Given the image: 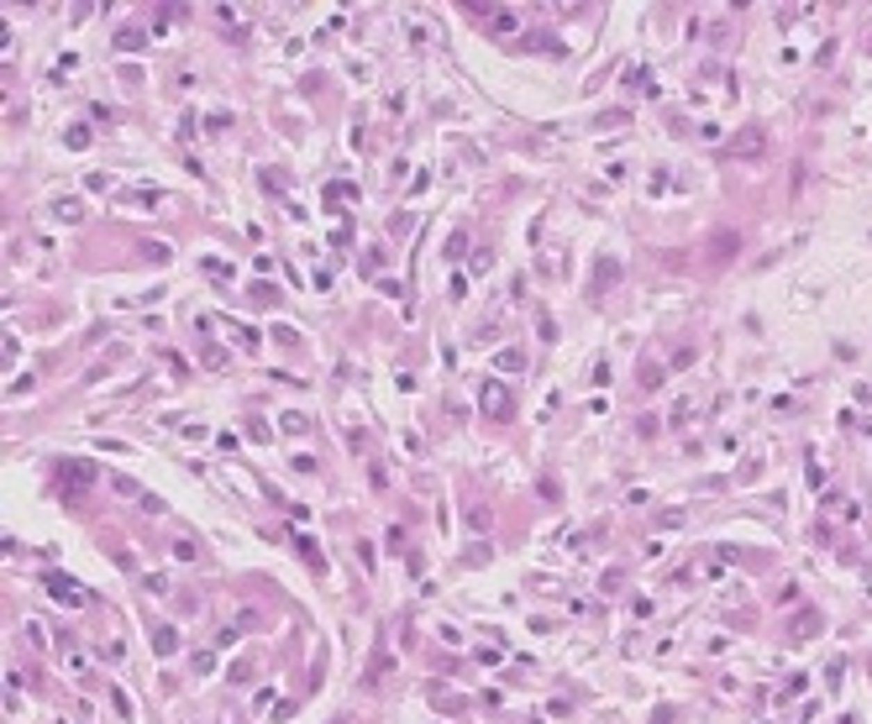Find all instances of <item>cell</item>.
Here are the masks:
<instances>
[{"label":"cell","mask_w":872,"mask_h":724,"mask_svg":"<svg viewBox=\"0 0 872 724\" xmlns=\"http://www.w3.org/2000/svg\"><path fill=\"white\" fill-rule=\"evenodd\" d=\"M730 153H736V158H746V163L767 158V131H762V126H746V131L736 137V142H730Z\"/></svg>","instance_id":"obj_1"},{"label":"cell","mask_w":872,"mask_h":724,"mask_svg":"<svg viewBox=\"0 0 872 724\" xmlns=\"http://www.w3.org/2000/svg\"><path fill=\"white\" fill-rule=\"evenodd\" d=\"M736 247H741V237H736V231H720V237H715V247H709V262H715V268H720V262H730V252H736Z\"/></svg>","instance_id":"obj_4"},{"label":"cell","mask_w":872,"mask_h":724,"mask_svg":"<svg viewBox=\"0 0 872 724\" xmlns=\"http://www.w3.org/2000/svg\"><path fill=\"white\" fill-rule=\"evenodd\" d=\"M153 641H158V651H174V646H179V635H174V630H158Z\"/></svg>","instance_id":"obj_11"},{"label":"cell","mask_w":872,"mask_h":724,"mask_svg":"<svg viewBox=\"0 0 872 724\" xmlns=\"http://www.w3.org/2000/svg\"><path fill=\"white\" fill-rule=\"evenodd\" d=\"M95 483V467L84 462V457H74V462H63V488H69V499H79L84 488Z\"/></svg>","instance_id":"obj_2"},{"label":"cell","mask_w":872,"mask_h":724,"mask_svg":"<svg viewBox=\"0 0 872 724\" xmlns=\"http://www.w3.org/2000/svg\"><path fill=\"white\" fill-rule=\"evenodd\" d=\"M142 42H147V37L137 32V26H126V32L116 37V48H121V53H137V48H142Z\"/></svg>","instance_id":"obj_7"},{"label":"cell","mask_w":872,"mask_h":724,"mask_svg":"<svg viewBox=\"0 0 872 724\" xmlns=\"http://www.w3.org/2000/svg\"><path fill=\"white\" fill-rule=\"evenodd\" d=\"M520 362H526V357L515 352V346H504V352L494 357V368H500V373H520Z\"/></svg>","instance_id":"obj_6"},{"label":"cell","mask_w":872,"mask_h":724,"mask_svg":"<svg viewBox=\"0 0 872 724\" xmlns=\"http://www.w3.org/2000/svg\"><path fill=\"white\" fill-rule=\"evenodd\" d=\"M484 415L510 420V394H504V383H484Z\"/></svg>","instance_id":"obj_3"},{"label":"cell","mask_w":872,"mask_h":724,"mask_svg":"<svg viewBox=\"0 0 872 724\" xmlns=\"http://www.w3.org/2000/svg\"><path fill=\"white\" fill-rule=\"evenodd\" d=\"M662 378H668V368H662V362H646V373H641L646 389H652V383H662Z\"/></svg>","instance_id":"obj_9"},{"label":"cell","mask_w":872,"mask_h":724,"mask_svg":"<svg viewBox=\"0 0 872 724\" xmlns=\"http://www.w3.org/2000/svg\"><path fill=\"white\" fill-rule=\"evenodd\" d=\"M48 588H53V598H63V604H84V593H79V588H69L63 578H48Z\"/></svg>","instance_id":"obj_5"},{"label":"cell","mask_w":872,"mask_h":724,"mask_svg":"<svg viewBox=\"0 0 872 724\" xmlns=\"http://www.w3.org/2000/svg\"><path fill=\"white\" fill-rule=\"evenodd\" d=\"M520 26V11H494V32H515Z\"/></svg>","instance_id":"obj_8"},{"label":"cell","mask_w":872,"mask_h":724,"mask_svg":"<svg viewBox=\"0 0 872 724\" xmlns=\"http://www.w3.org/2000/svg\"><path fill=\"white\" fill-rule=\"evenodd\" d=\"M336 724H347V719H336Z\"/></svg>","instance_id":"obj_12"},{"label":"cell","mask_w":872,"mask_h":724,"mask_svg":"<svg viewBox=\"0 0 872 724\" xmlns=\"http://www.w3.org/2000/svg\"><path fill=\"white\" fill-rule=\"evenodd\" d=\"M463 247H468V231H452V242H447V258H463Z\"/></svg>","instance_id":"obj_10"}]
</instances>
